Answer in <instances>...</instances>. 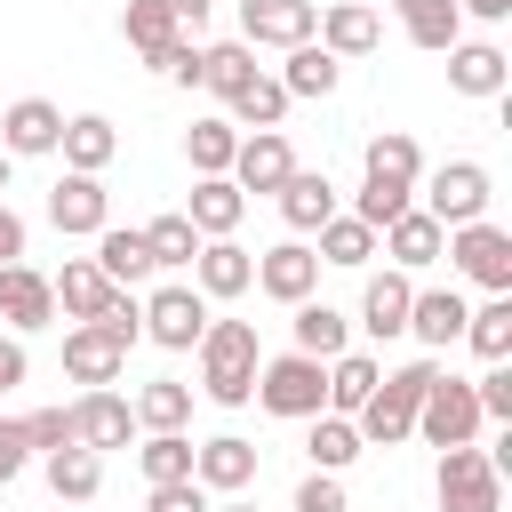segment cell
<instances>
[{
    "label": "cell",
    "mask_w": 512,
    "mask_h": 512,
    "mask_svg": "<svg viewBox=\"0 0 512 512\" xmlns=\"http://www.w3.org/2000/svg\"><path fill=\"white\" fill-rule=\"evenodd\" d=\"M0 264H24V216L0 200Z\"/></svg>",
    "instance_id": "cell-51"
},
{
    "label": "cell",
    "mask_w": 512,
    "mask_h": 512,
    "mask_svg": "<svg viewBox=\"0 0 512 512\" xmlns=\"http://www.w3.org/2000/svg\"><path fill=\"white\" fill-rule=\"evenodd\" d=\"M400 8V32L424 48V56H448L456 40H464V8L456 0H392Z\"/></svg>",
    "instance_id": "cell-26"
},
{
    "label": "cell",
    "mask_w": 512,
    "mask_h": 512,
    "mask_svg": "<svg viewBox=\"0 0 512 512\" xmlns=\"http://www.w3.org/2000/svg\"><path fill=\"white\" fill-rule=\"evenodd\" d=\"M416 184H424V216H432L440 232L488 216V168H480V160H440V168H424Z\"/></svg>",
    "instance_id": "cell-4"
},
{
    "label": "cell",
    "mask_w": 512,
    "mask_h": 512,
    "mask_svg": "<svg viewBox=\"0 0 512 512\" xmlns=\"http://www.w3.org/2000/svg\"><path fill=\"white\" fill-rule=\"evenodd\" d=\"M432 496H440V512H504V472L488 448H440Z\"/></svg>",
    "instance_id": "cell-3"
},
{
    "label": "cell",
    "mask_w": 512,
    "mask_h": 512,
    "mask_svg": "<svg viewBox=\"0 0 512 512\" xmlns=\"http://www.w3.org/2000/svg\"><path fill=\"white\" fill-rule=\"evenodd\" d=\"M440 384V360L424 352V360H408V368H392V376H376V392L360 400V416H352V432H360V448H400L408 432H416V408H424V392Z\"/></svg>",
    "instance_id": "cell-1"
},
{
    "label": "cell",
    "mask_w": 512,
    "mask_h": 512,
    "mask_svg": "<svg viewBox=\"0 0 512 512\" xmlns=\"http://www.w3.org/2000/svg\"><path fill=\"white\" fill-rule=\"evenodd\" d=\"M56 152H64V168H72V176H104V168H112V152H120V128H112L104 112H80V120H64Z\"/></svg>",
    "instance_id": "cell-20"
},
{
    "label": "cell",
    "mask_w": 512,
    "mask_h": 512,
    "mask_svg": "<svg viewBox=\"0 0 512 512\" xmlns=\"http://www.w3.org/2000/svg\"><path fill=\"white\" fill-rule=\"evenodd\" d=\"M312 256H320V264H368V256H376V232H368L360 216H328Z\"/></svg>",
    "instance_id": "cell-43"
},
{
    "label": "cell",
    "mask_w": 512,
    "mask_h": 512,
    "mask_svg": "<svg viewBox=\"0 0 512 512\" xmlns=\"http://www.w3.org/2000/svg\"><path fill=\"white\" fill-rule=\"evenodd\" d=\"M200 328H208V296H200L192 280H168V288H152V296H144V336H152V344L192 352V344H200Z\"/></svg>",
    "instance_id": "cell-7"
},
{
    "label": "cell",
    "mask_w": 512,
    "mask_h": 512,
    "mask_svg": "<svg viewBox=\"0 0 512 512\" xmlns=\"http://www.w3.org/2000/svg\"><path fill=\"white\" fill-rule=\"evenodd\" d=\"M48 488H56L64 504H88V496L104 488V456H96V448H80V440H72V448H56V456H48Z\"/></svg>",
    "instance_id": "cell-36"
},
{
    "label": "cell",
    "mask_w": 512,
    "mask_h": 512,
    "mask_svg": "<svg viewBox=\"0 0 512 512\" xmlns=\"http://www.w3.org/2000/svg\"><path fill=\"white\" fill-rule=\"evenodd\" d=\"M408 272H376L368 288H360V328L368 336H408Z\"/></svg>",
    "instance_id": "cell-31"
},
{
    "label": "cell",
    "mask_w": 512,
    "mask_h": 512,
    "mask_svg": "<svg viewBox=\"0 0 512 512\" xmlns=\"http://www.w3.org/2000/svg\"><path fill=\"white\" fill-rule=\"evenodd\" d=\"M16 384H24V344L0 336V392H16Z\"/></svg>",
    "instance_id": "cell-52"
},
{
    "label": "cell",
    "mask_w": 512,
    "mask_h": 512,
    "mask_svg": "<svg viewBox=\"0 0 512 512\" xmlns=\"http://www.w3.org/2000/svg\"><path fill=\"white\" fill-rule=\"evenodd\" d=\"M376 240H384V256H392V272H416V264H432V256L448 248V232H440V224H432L424 208H408V216H392V224H384Z\"/></svg>",
    "instance_id": "cell-28"
},
{
    "label": "cell",
    "mask_w": 512,
    "mask_h": 512,
    "mask_svg": "<svg viewBox=\"0 0 512 512\" xmlns=\"http://www.w3.org/2000/svg\"><path fill=\"white\" fill-rule=\"evenodd\" d=\"M120 40H128L136 56H152L160 40H176V24H168V0H128V8H120Z\"/></svg>",
    "instance_id": "cell-45"
},
{
    "label": "cell",
    "mask_w": 512,
    "mask_h": 512,
    "mask_svg": "<svg viewBox=\"0 0 512 512\" xmlns=\"http://www.w3.org/2000/svg\"><path fill=\"white\" fill-rule=\"evenodd\" d=\"M208 512H256V504H240V496H224V504H208Z\"/></svg>",
    "instance_id": "cell-54"
},
{
    "label": "cell",
    "mask_w": 512,
    "mask_h": 512,
    "mask_svg": "<svg viewBox=\"0 0 512 512\" xmlns=\"http://www.w3.org/2000/svg\"><path fill=\"white\" fill-rule=\"evenodd\" d=\"M304 456H312V472H344V464L360 456V432H352L344 416H312V440H304Z\"/></svg>",
    "instance_id": "cell-44"
},
{
    "label": "cell",
    "mask_w": 512,
    "mask_h": 512,
    "mask_svg": "<svg viewBox=\"0 0 512 512\" xmlns=\"http://www.w3.org/2000/svg\"><path fill=\"white\" fill-rule=\"evenodd\" d=\"M48 288H56V304H64L72 320H104V312H112V296H128V288H112V280L96 272V256H72Z\"/></svg>",
    "instance_id": "cell-25"
},
{
    "label": "cell",
    "mask_w": 512,
    "mask_h": 512,
    "mask_svg": "<svg viewBox=\"0 0 512 512\" xmlns=\"http://www.w3.org/2000/svg\"><path fill=\"white\" fill-rule=\"evenodd\" d=\"M192 352H200V392H208L216 408H248V392H256V368H264V352H256V328H248V320H208Z\"/></svg>",
    "instance_id": "cell-2"
},
{
    "label": "cell",
    "mask_w": 512,
    "mask_h": 512,
    "mask_svg": "<svg viewBox=\"0 0 512 512\" xmlns=\"http://www.w3.org/2000/svg\"><path fill=\"white\" fill-rule=\"evenodd\" d=\"M56 136H64V112H56L48 96H16V104L0 112V152H8V160H24V152H56Z\"/></svg>",
    "instance_id": "cell-17"
},
{
    "label": "cell",
    "mask_w": 512,
    "mask_h": 512,
    "mask_svg": "<svg viewBox=\"0 0 512 512\" xmlns=\"http://www.w3.org/2000/svg\"><path fill=\"white\" fill-rule=\"evenodd\" d=\"M288 168H296V152H288V136L280 128H256V136H240V152H232V184H240V200L248 192H280L288 184Z\"/></svg>",
    "instance_id": "cell-12"
},
{
    "label": "cell",
    "mask_w": 512,
    "mask_h": 512,
    "mask_svg": "<svg viewBox=\"0 0 512 512\" xmlns=\"http://www.w3.org/2000/svg\"><path fill=\"white\" fill-rule=\"evenodd\" d=\"M416 432H424L432 448H472V432H480V400H472V384L440 368V384H432L424 408H416Z\"/></svg>",
    "instance_id": "cell-8"
},
{
    "label": "cell",
    "mask_w": 512,
    "mask_h": 512,
    "mask_svg": "<svg viewBox=\"0 0 512 512\" xmlns=\"http://www.w3.org/2000/svg\"><path fill=\"white\" fill-rule=\"evenodd\" d=\"M320 24L312 0H240V40L248 48H304Z\"/></svg>",
    "instance_id": "cell-9"
},
{
    "label": "cell",
    "mask_w": 512,
    "mask_h": 512,
    "mask_svg": "<svg viewBox=\"0 0 512 512\" xmlns=\"http://www.w3.org/2000/svg\"><path fill=\"white\" fill-rule=\"evenodd\" d=\"M248 288H264L272 304H312V288H320V256H312L304 240H280V248L256 256V280H248Z\"/></svg>",
    "instance_id": "cell-11"
},
{
    "label": "cell",
    "mask_w": 512,
    "mask_h": 512,
    "mask_svg": "<svg viewBox=\"0 0 512 512\" xmlns=\"http://www.w3.org/2000/svg\"><path fill=\"white\" fill-rule=\"evenodd\" d=\"M232 152H240V128H232V120H192V128H184V160H192L200 176H224Z\"/></svg>",
    "instance_id": "cell-38"
},
{
    "label": "cell",
    "mask_w": 512,
    "mask_h": 512,
    "mask_svg": "<svg viewBox=\"0 0 512 512\" xmlns=\"http://www.w3.org/2000/svg\"><path fill=\"white\" fill-rule=\"evenodd\" d=\"M48 216H56V232H72V240H96L104 224H112V192H104V176H56V192H48Z\"/></svg>",
    "instance_id": "cell-10"
},
{
    "label": "cell",
    "mask_w": 512,
    "mask_h": 512,
    "mask_svg": "<svg viewBox=\"0 0 512 512\" xmlns=\"http://www.w3.org/2000/svg\"><path fill=\"white\" fill-rule=\"evenodd\" d=\"M448 256H456V272L480 280L488 296H512V232H504V224H488V216H480V224H456V232H448Z\"/></svg>",
    "instance_id": "cell-6"
},
{
    "label": "cell",
    "mask_w": 512,
    "mask_h": 512,
    "mask_svg": "<svg viewBox=\"0 0 512 512\" xmlns=\"http://www.w3.org/2000/svg\"><path fill=\"white\" fill-rule=\"evenodd\" d=\"M128 408H136L144 432H184V416H192V384H168V376H160V384H144Z\"/></svg>",
    "instance_id": "cell-39"
},
{
    "label": "cell",
    "mask_w": 512,
    "mask_h": 512,
    "mask_svg": "<svg viewBox=\"0 0 512 512\" xmlns=\"http://www.w3.org/2000/svg\"><path fill=\"white\" fill-rule=\"evenodd\" d=\"M0 320H8V336L48 328V320H56V288H48V272H32V264H0Z\"/></svg>",
    "instance_id": "cell-14"
},
{
    "label": "cell",
    "mask_w": 512,
    "mask_h": 512,
    "mask_svg": "<svg viewBox=\"0 0 512 512\" xmlns=\"http://www.w3.org/2000/svg\"><path fill=\"white\" fill-rule=\"evenodd\" d=\"M256 80V48L248 40H216V48H200V64H192V88H208L216 104L232 96V88H248Z\"/></svg>",
    "instance_id": "cell-30"
},
{
    "label": "cell",
    "mask_w": 512,
    "mask_h": 512,
    "mask_svg": "<svg viewBox=\"0 0 512 512\" xmlns=\"http://www.w3.org/2000/svg\"><path fill=\"white\" fill-rule=\"evenodd\" d=\"M96 272H104L112 288L136 296V280H152V248H144V232H136V224H104V232H96Z\"/></svg>",
    "instance_id": "cell-24"
},
{
    "label": "cell",
    "mask_w": 512,
    "mask_h": 512,
    "mask_svg": "<svg viewBox=\"0 0 512 512\" xmlns=\"http://www.w3.org/2000/svg\"><path fill=\"white\" fill-rule=\"evenodd\" d=\"M0 192H8V152H0Z\"/></svg>",
    "instance_id": "cell-55"
},
{
    "label": "cell",
    "mask_w": 512,
    "mask_h": 512,
    "mask_svg": "<svg viewBox=\"0 0 512 512\" xmlns=\"http://www.w3.org/2000/svg\"><path fill=\"white\" fill-rule=\"evenodd\" d=\"M32 464V440H24V416H0V488Z\"/></svg>",
    "instance_id": "cell-48"
},
{
    "label": "cell",
    "mask_w": 512,
    "mask_h": 512,
    "mask_svg": "<svg viewBox=\"0 0 512 512\" xmlns=\"http://www.w3.org/2000/svg\"><path fill=\"white\" fill-rule=\"evenodd\" d=\"M448 88L456 96H504V48L496 40H456L448 48Z\"/></svg>",
    "instance_id": "cell-27"
},
{
    "label": "cell",
    "mask_w": 512,
    "mask_h": 512,
    "mask_svg": "<svg viewBox=\"0 0 512 512\" xmlns=\"http://www.w3.org/2000/svg\"><path fill=\"white\" fill-rule=\"evenodd\" d=\"M248 280H256V256L240 240H200V256H192V288L200 296H248Z\"/></svg>",
    "instance_id": "cell-22"
},
{
    "label": "cell",
    "mask_w": 512,
    "mask_h": 512,
    "mask_svg": "<svg viewBox=\"0 0 512 512\" xmlns=\"http://www.w3.org/2000/svg\"><path fill=\"white\" fill-rule=\"evenodd\" d=\"M272 200H280L288 232H320V224L336 216V184H328V168H288V184H280Z\"/></svg>",
    "instance_id": "cell-21"
},
{
    "label": "cell",
    "mask_w": 512,
    "mask_h": 512,
    "mask_svg": "<svg viewBox=\"0 0 512 512\" xmlns=\"http://www.w3.org/2000/svg\"><path fill=\"white\" fill-rule=\"evenodd\" d=\"M408 336H416L424 352H448V344L464 336V296H456V288H416V296H408Z\"/></svg>",
    "instance_id": "cell-23"
},
{
    "label": "cell",
    "mask_w": 512,
    "mask_h": 512,
    "mask_svg": "<svg viewBox=\"0 0 512 512\" xmlns=\"http://www.w3.org/2000/svg\"><path fill=\"white\" fill-rule=\"evenodd\" d=\"M168 24H176V40L200 48V32H208V0H168Z\"/></svg>",
    "instance_id": "cell-50"
},
{
    "label": "cell",
    "mask_w": 512,
    "mask_h": 512,
    "mask_svg": "<svg viewBox=\"0 0 512 512\" xmlns=\"http://www.w3.org/2000/svg\"><path fill=\"white\" fill-rule=\"evenodd\" d=\"M320 392H328V368L320 360H304V352H280V360H264L256 368V408L264 416H320Z\"/></svg>",
    "instance_id": "cell-5"
},
{
    "label": "cell",
    "mask_w": 512,
    "mask_h": 512,
    "mask_svg": "<svg viewBox=\"0 0 512 512\" xmlns=\"http://www.w3.org/2000/svg\"><path fill=\"white\" fill-rule=\"evenodd\" d=\"M296 352L328 368L336 352H352V320H344L336 304H296Z\"/></svg>",
    "instance_id": "cell-32"
},
{
    "label": "cell",
    "mask_w": 512,
    "mask_h": 512,
    "mask_svg": "<svg viewBox=\"0 0 512 512\" xmlns=\"http://www.w3.org/2000/svg\"><path fill=\"white\" fill-rule=\"evenodd\" d=\"M24 440H32L40 456L72 448V408H32V416H24Z\"/></svg>",
    "instance_id": "cell-46"
},
{
    "label": "cell",
    "mask_w": 512,
    "mask_h": 512,
    "mask_svg": "<svg viewBox=\"0 0 512 512\" xmlns=\"http://www.w3.org/2000/svg\"><path fill=\"white\" fill-rule=\"evenodd\" d=\"M296 512H352V504H344V480H336V472H312V480L296 488Z\"/></svg>",
    "instance_id": "cell-47"
},
{
    "label": "cell",
    "mask_w": 512,
    "mask_h": 512,
    "mask_svg": "<svg viewBox=\"0 0 512 512\" xmlns=\"http://www.w3.org/2000/svg\"><path fill=\"white\" fill-rule=\"evenodd\" d=\"M136 464H144V488H176V480H192V440L184 432H152L136 448Z\"/></svg>",
    "instance_id": "cell-40"
},
{
    "label": "cell",
    "mask_w": 512,
    "mask_h": 512,
    "mask_svg": "<svg viewBox=\"0 0 512 512\" xmlns=\"http://www.w3.org/2000/svg\"><path fill=\"white\" fill-rule=\"evenodd\" d=\"M336 56L320 48V40H304V48H288V72H280V88H288V104L296 96H336Z\"/></svg>",
    "instance_id": "cell-37"
},
{
    "label": "cell",
    "mask_w": 512,
    "mask_h": 512,
    "mask_svg": "<svg viewBox=\"0 0 512 512\" xmlns=\"http://www.w3.org/2000/svg\"><path fill=\"white\" fill-rule=\"evenodd\" d=\"M312 40H320V48L336 56V64H352V56H368V48L384 40V16H376L368 0H336V8H320Z\"/></svg>",
    "instance_id": "cell-15"
},
{
    "label": "cell",
    "mask_w": 512,
    "mask_h": 512,
    "mask_svg": "<svg viewBox=\"0 0 512 512\" xmlns=\"http://www.w3.org/2000/svg\"><path fill=\"white\" fill-rule=\"evenodd\" d=\"M192 480H200L208 496H240V488L256 480V448L232 440V432H224V440H200V448H192Z\"/></svg>",
    "instance_id": "cell-19"
},
{
    "label": "cell",
    "mask_w": 512,
    "mask_h": 512,
    "mask_svg": "<svg viewBox=\"0 0 512 512\" xmlns=\"http://www.w3.org/2000/svg\"><path fill=\"white\" fill-rule=\"evenodd\" d=\"M120 368H128V344H120L104 320H72V336H64V376H80V384L96 392V384H112Z\"/></svg>",
    "instance_id": "cell-13"
},
{
    "label": "cell",
    "mask_w": 512,
    "mask_h": 512,
    "mask_svg": "<svg viewBox=\"0 0 512 512\" xmlns=\"http://www.w3.org/2000/svg\"><path fill=\"white\" fill-rule=\"evenodd\" d=\"M128 432H136V408H128L112 384H96L88 400H72V440H80V448L104 456V448H128Z\"/></svg>",
    "instance_id": "cell-16"
},
{
    "label": "cell",
    "mask_w": 512,
    "mask_h": 512,
    "mask_svg": "<svg viewBox=\"0 0 512 512\" xmlns=\"http://www.w3.org/2000/svg\"><path fill=\"white\" fill-rule=\"evenodd\" d=\"M144 512H208V488L200 480H176V488H152Z\"/></svg>",
    "instance_id": "cell-49"
},
{
    "label": "cell",
    "mask_w": 512,
    "mask_h": 512,
    "mask_svg": "<svg viewBox=\"0 0 512 512\" xmlns=\"http://www.w3.org/2000/svg\"><path fill=\"white\" fill-rule=\"evenodd\" d=\"M144 232V248H152V272H184L192 256H200V232L184 224V208H168V216H152V224H136Z\"/></svg>",
    "instance_id": "cell-35"
},
{
    "label": "cell",
    "mask_w": 512,
    "mask_h": 512,
    "mask_svg": "<svg viewBox=\"0 0 512 512\" xmlns=\"http://www.w3.org/2000/svg\"><path fill=\"white\" fill-rule=\"evenodd\" d=\"M240 216H248V200H240V184H232V176H200V184H192V200H184V224H192L200 240H232V232H240Z\"/></svg>",
    "instance_id": "cell-18"
},
{
    "label": "cell",
    "mask_w": 512,
    "mask_h": 512,
    "mask_svg": "<svg viewBox=\"0 0 512 512\" xmlns=\"http://www.w3.org/2000/svg\"><path fill=\"white\" fill-rule=\"evenodd\" d=\"M376 376H384V368H376L368 352H336V360H328V392H320V416H344V424H352V416H360V400L376 392Z\"/></svg>",
    "instance_id": "cell-29"
},
{
    "label": "cell",
    "mask_w": 512,
    "mask_h": 512,
    "mask_svg": "<svg viewBox=\"0 0 512 512\" xmlns=\"http://www.w3.org/2000/svg\"><path fill=\"white\" fill-rule=\"evenodd\" d=\"M360 176H392V184H416V176H424V144H416L408 128H384V136H368V152H360Z\"/></svg>",
    "instance_id": "cell-34"
},
{
    "label": "cell",
    "mask_w": 512,
    "mask_h": 512,
    "mask_svg": "<svg viewBox=\"0 0 512 512\" xmlns=\"http://www.w3.org/2000/svg\"><path fill=\"white\" fill-rule=\"evenodd\" d=\"M456 8H464V16H480V24H504V16H512V0H456Z\"/></svg>",
    "instance_id": "cell-53"
},
{
    "label": "cell",
    "mask_w": 512,
    "mask_h": 512,
    "mask_svg": "<svg viewBox=\"0 0 512 512\" xmlns=\"http://www.w3.org/2000/svg\"><path fill=\"white\" fill-rule=\"evenodd\" d=\"M464 344H472L480 360H504V352H512V296H488L480 312H464Z\"/></svg>",
    "instance_id": "cell-42"
},
{
    "label": "cell",
    "mask_w": 512,
    "mask_h": 512,
    "mask_svg": "<svg viewBox=\"0 0 512 512\" xmlns=\"http://www.w3.org/2000/svg\"><path fill=\"white\" fill-rule=\"evenodd\" d=\"M416 208V184H392V176H360V200H352V216L368 224V232H384L392 216H408Z\"/></svg>",
    "instance_id": "cell-41"
},
{
    "label": "cell",
    "mask_w": 512,
    "mask_h": 512,
    "mask_svg": "<svg viewBox=\"0 0 512 512\" xmlns=\"http://www.w3.org/2000/svg\"><path fill=\"white\" fill-rule=\"evenodd\" d=\"M224 112H232V128H248V136H256V128H280V120H288V88H280L272 72H256L248 88L224 96Z\"/></svg>",
    "instance_id": "cell-33"
}]
</instances>
